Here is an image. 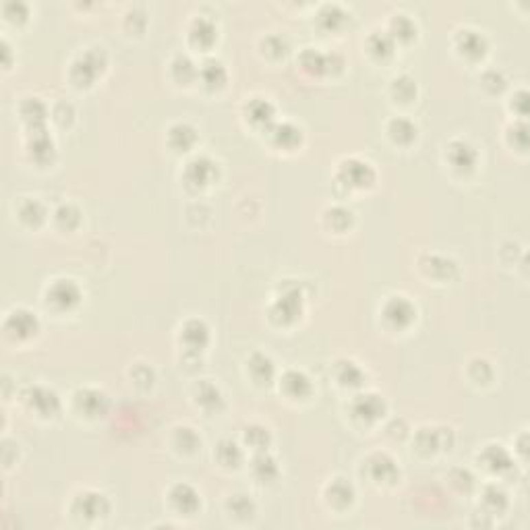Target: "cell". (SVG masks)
<instances>
[{
	"instance_id": "37",
	"label": "cell",
	"mask_w": 530,
	"mask_h": 530,
	"mask_svg": "<svg viewBox=\"0 0 530 530\" xmlns=\"http://www.w3.org/2000/svg\"><path fill=\"white\" fill-rule=\"evenodd\" d=\"M394 93L402 102H408L417 93V85L410 77H398V79H394Z\"/></svg>"
},
{
	"instance_id": "23",
	"label": "cell",
	"mask_w": 530,
	"mask_h": 530,
	"mask_svg": "<svg viewBox=\"0 0 530 530\" xmlns=\"http://www.w3.org/2000/svg\"><path fill=\"white\" fill-rule=\"evenodd\" d=\"M327 497L333 505H348L352 501V497H355V491H352V487L344 481V478H335L329 487H327Z\"/></svg>"
},
{
	"instance_id": "22",
	"label": "cell",
	"mask_w": 530,
	"mask_h": 530,
	"mask_svg": "<svg viewBox=\"0 0 530 530\" xmlns=\"http://www.w3.org/2000/svg\"><path fill=\"white\" fill-rule=\"evenodd\" d=\"M201 79L210 85V87H220L224 81H226V69L220 60L216 58H210L201 65V71H199Z\"/></svg>"
},
{
	"instance_id": "30",
	"label": "cell",
	"mask_w": 530,
	"mask_h": 530,
	"mask_svg": "<svg viewBox=\"0 0 530 530\" xmlns=\"http://www.w3.org/2000/svg\"><path fill=\"white\" fill-rule=\"evenodd\" d=\"M218 460L224 464V466H239L241 460H243V452L236 443L232 441H222L220 448H218Z\"/></svg>"
},
{
	"instance_id": "2",
	"label": "cell",
	"mask_w": 530,
	"mask_h": 530,
	"mask_svg": "<svg viewBox=\"0 0 530 530\" xmlns=\"http://www.w3.org/2000/svg\"><path fill=\"white\" fill-rule=\"evenodd\" d=\"M79 298H81V290L73 280H54L46 290L48 305L56 309H71L79 302Z\"/></svg>"
},
{
	"instance_id": "27",
	"label": "cell",
	"mask_w": 530,
	"mask_h": 530,
	"mask_svg": "<svg viewBox=\"0 0 530 530\" xmlns=\"http://www.w3.org/2000/svg\"><path fill=\"white\" fill-rule=\"evenodd\" d=\"M346 21V13L338 5H325L319 11V23L327 30H335Z\"/></svg>"
},
{
	"instance_id": "4",
	"label": "cell",
	"mask_w": 530,
	"mask_h": 530,
	"mask_svg": "<svg viewBox=\"0 0 530 530\" xmlns=\"http://www.w3.org/2000/svg\"><path fill=\"white\" fill-rule=\"evenodd\" d=\"M25 402L32 410H36L38 415L42 417H52L58 412L60 408V402H58V396L48 390V388H42V386H34L25 392Z\"/></svg>"
},
{
	"instance_id": "33",
	"label": "cell",
	"mask_w": 530,
	"mask_h": 530,
	"mask_svg": "<svg viewBox=\"0 0 530 530\" xmlns=\"http://www.w3.org/2000/svg\"><path fill=\"white\" fill-rule=\"evenodd\" d=\"M369 50L375 54V56H390L392 50H394V38L388 36V34H373L369 38Z\"/></svg>"
},
{
	"instance_id": "7",
	"label": "cell",
	"mask_w": 530,
	"mask_h": 530,
	"mask_svg": "<svg viewBox=\"0 0 530 530\" xmlns=\"http://www.w3.org/2000/svg\"><path fill=\"white\" fill-rule=\"evenodd\" d=\"M75 402L77 408L87 417H102L108 408V398L98 390H79Z\"/></svg>"
},
{
	"instance_id": "31",
	"label": "cell",
	"mask_w": 530,
	"mask_h": 530,
	"mask_svg": "<svg viewBox=\"0 0 530 530\" xmlns=\"http://www.w3.org/2000/svg\"><path fill=\"white\" fill-rule=\"evenodd\" d=\"M19 214H21V220H25L27 224H38L44 220L46 212H44V206L36 199H27L21 203L19 208Z\"/></svg>"
},
{
	"instance_id": "14",
	"label": "cell",
	"mask_w": 530,
	"mask_h": 530,
	"mask_svg": "<svg viewBox=\"0 0 530 530\" xmlns=\"http://www.w3.org/2000/svg\"><path fill=\"white\" fill-rule=\"evenodd\" d=\"M75 509L79 514H85L87 518H96V516H102L108 511V501L102 493H81L75 501Z\"/></svg>"
},
{
	"instance_id": "35",
	"label": "cell",
	"mask_w": 530,
	"mask_h": 530,
	"mask_svg": "<svg viewBox=\"0 0 530 530\" xmlns=\"http://www.w3.org/2000/svg\"><path fill=\"white\" fill-rule=\"evenodd\" d=\"M415 32H417V27H415V23H412L406 15H396V17L392 19V34H394L396 38L408 40V38L415 36Z\"/></svg>"
},
{
	"instance_id": "25",
	"label": "cell",
	"mask_w": 530,
	"mask_h": 530,
	"mask_svg": "<svg viewBox=\"0 0 530 530\" xmlns=\"http://www.w3.org/2000/svg\"><path fill=\"white\" fill-rule=\"evenodd\" d=\"M197 402H199V406H203L208 410H216L222 404L220 390L214 384H201L197 388Z\"/></svg>"
},
{
	"instance_id": "40",
	"label": "cell",
	"mask_w": 530,
	"mask_h": 530,
	"mask_svg": "<svg viewBox=\"0 0 530 530\" xmlns=\"http://www.w3.org/2000/svg\"><path fill=\"white\" fill-rule=\"evenodd\" d=\"M425 267H427L429 274H433L435 269H443L445 278H450V274L456 269L454 261H450V259H445V257H431V265H425Z\"/></svg>"
},
{
	"instance_id": "32",
	"label": "cell",
	"mask_w": 530,
	"mask_h": 530,
	"mask_svg": "<svg viewBox=\"0 0 530 530\" xmlns=\"http://www.w3.org/2000/svg\"><path fill=\"white\" fill-rule=\"evenodd\" d=\"M253 470H255V474H257L261 481H272V478L278 476V466H276V462H274L267 454H261V456L255 458Z\"/></svg>"
},
{
	"instance_id": "3",
	"label": "cell",
	"mask_w": 530,
	"mask_h": 530,
	"mask_svg": "<svg viewBox=\"0 0 530 530\" xmlns=\"http://www.w3.org/2000/svg\"><path fill=\"white\" fill-rule=\"evenodd\" d=\"M340 179L350 187H365L371 185L375 179V172L371 164L361 159H348L340 166Z\"/></svg>"
},
{
	"instance_id": "36",
	"label": "cell",
	"mask_w": 530,
	"mask_h": 530,
	"mask_svg": "<svg viewBox=\"0 0 530 530\" xmlns=\"http://www.w3.org/2000/svg\"><path fill=\"white\" fill-rule=\"evenodd\" d=\"M44 114H46V108H44V104H42L40 100L30 98V100L23 104V116H25L34 126H36L38 122H42Z\"/></svg>"
},
{
	"instance_id": "24",
	"label": "cell",
	"mask_w": 530,
	"mask_h": 530,
	"mask_svg": "<svg viewBox=\"0 0 530 530\" xmlns=\"http://www.w3.org/2000/svg\"><path fill=\"white\" fill-rule=\"evenodd\" d=\"M388 131H390L392 139L398 143H410L417 137V126L408 118H400V116L390 122Z\"/></svg>"
},
{
	"instance_id": "34",
	"label": "cell",
	"mask_w": 530,
	"mask_h": 530,
	"mask_svg": "<svg viewBox=\"0 0 530 530\" xmlns=\"http://www.w3.org/2000/svg\"><path fill=\"white\" fill-rule=\"evenodd\" d=\"M302 65H305V69H309V71H327V56L325 54H321V52H317V50H313V48H307L305 52H302Z\"/></svg>"
},
{
	"instance_id": "12",
	"label": "cell",
	"mask_w": 530,
	"mask_h": 530,
	"mask_svg": "<svg viewBox=\"0 0 530 530\" xmlns=\"http://www.w3.org/2000/svg\"><path fill=\"white\" fill-rule=\"evenodd\" d=\"M208 325L201 321V319H191L185 323L183 327V333H181V340L185 342V346L193 352H199L206 342H208Z\"/></svg>"
},
{
	"instance_id": "13",
	"label": "cell",
	"mask_w": 530,
	"mask_h": 530,
	"mask_svg": "<svg viewBox=\"0 0 530 530\" xmlns=\"http://www.w3.org/2000/svg\"><path fill=\"white\" fill-rule=\"evenodd\" d=\"M369 470H371V476L377 481V483H392L396 476H398V466L396 462L386 456V454H375L369 458Z\"/></svg>"
},
{
	"instance_id": "10",
	"label": "cell",
	"mask_w": 530,
	"mask_h": 530,
	"mask_svg": "<svg viewBox=\"0 0 530 530\" xmlns=\"http://www.w3.org/2000/svg\"><path fill=\"white\" fill-rule=\"evenodd\" d=\"M448 159L456 170H470L476 164V151L466 141H452L448 147Z\"/></svg>"
},
{
	"instance_id": "29",
	"label": "cell",
	"mask_w": 530,
	"mask_h": 530,
	"mask_svg": "<svg viewBox=\"0 0 530 530\" xmlns=\"http://www.w3.org/2000/svg\"><path fill=\"white\" fill-rule=\"evenodd\" d=\"M274 137H276V141H278L280 145H284V147H294V145L300 141V131H298L296 126L284 122V124H276Z\"/></svg>"
},
{
	"instance_id": "1",
	"label": "cell",
	"mask_w": 530,
	"mask_h": 530,
	"mask_svg": "<svg viewBox=\"0 0 530 530\" xmlns=\"http://www.w3.org/2000/svg\"><path fill=\"white\" fill-rule=\"evenodd\" d=\"M104 65H106L104 52H100V50H89V52H85L83 56H79V58L73 63L71 77H73L79 85H89V83L100 75V71L104 69Z\"/></svg>"
},
{
	"instance_id": "5",
	"label": "cell",
	"mask_w": 530,
	"mask_h": 530,
	"mask_svg": "<svg viewBox=\"0 0 530 530\" xmlns=\"http://www.w3.org/2000/svg\"><path fill=\"white\" fill-rule=\"evenodd\" d=\"M384 317L388 319V323H392L394 327H406L415 321L417 317V309L412 307L410 300H406L404 296H392L386 305H384Z\"/></svg>"
},
{
	"instance_id": "15",
	"label": "cell",
	"mask_w": 530,
	"mask_h": 530,
	"mask_svg": "<svg viewBox=\"0 0 530 530\" xmlns=\"http://www.w3.org/2000/svg\"><path fill=\"white\" fill-rule=\"evenodd\" d=\"M282 388L290 398H305L311 394V382L300 371H288L282 377Z\"/></svg>"
},
{
	"instance_id": "6",
	"label": "cell",
	"mask_w": 530,
	"mask_h": 530,
	"mask_svg": "<svg viewBox=\"0 0 530 530\" xmlns=\"http://www.w3.org/2000/svg\"><path fill=\"white\" fill-rule=\"evenodd\" d=\"M5 329L13 338H30L38 331V319L34 313H30L25 309H17L7 317Z\"/></svg>"
},
{
	"instance_id": "9",
	"label": "cell",
	"mask_w": 530,
	"mask_h": 530,
	"mask_svg": "<svg viewBox=\"0 0 530 530\" xmlns=\"http://www.w3.org/2000/svg\"><path fill=\"white\" fill-rule=\"evenodd\" d=\"M384 408L386 404L377 394H363V396H357L355 402H352V412L363 421L377 419L379 415H384Z\"/></svg>"
},
{
	"instance_id": "17",
	"label": "cell",
	"mask_w": 530,
	"mask_h": 530,
	"mask_svg": "<svg viewBox=\"0 0 530 530\" xmlns=\"http://www.w3.org/2000/svg\"><path fill=\"white\" fill-rule=\"evenodd\" d=\"M170 145L172 147H176L179 151H185V149H189L195 141H197V133H195V129L191 126V124H187V122H179V124H174L172 129H170Z\"/></svg>"
},
{
	"instance_id": "21",
	"label": "cell",
	"mask_w": 530,
	"mask_h": 530,
	"mask_svg": "<svg viewBox=\"0 0 530 530\" xmlns=\"http://www.w3.org/2000/svg\"><path fill=\"white\" fill-rule=\"evenodd\" d=\"M483 462L487 468H491L495 472H503L511 466V460L501 445H487V450L483 452Z\"/></svg>"
},
{
	"instance_id": "39",
	"label": "cell",
	"mask_w": 530,
	"mask_h": 530,
	"mask_svg": "<svg viewBox=\"0 0 530 530\" xmlns=\"http://www.w3.org/2000/svg\"><path fill=\"white\" fill-rule=\"evenodd\" d=\"M350 216H352L350 212H346L342 208H333L327 212V222H329V226H335V230H344L350 224Z\"/></svg>"
},
{
	"instance_id": "8",
	"label": "cell",
	"mask_w": 530,
	"mask_h": 530,
	"mask_svg": "<svg viewBox=\"0 0 530 530\" xmlns=\"http://www.w3.org/2000/svg\"><path fill=\"white\" fill-rule=\"evenodd\" d=\"M170 499H172V503L176 505V509H181V511L187 514V516L195 514L197 507L201 505L197 491H195L191 485H185V483L176 485V487L170 491Z\"/></svg>"
},
{
	"instance_id": "28",
	"label": "cell",
	"mask_w": 530,
	"mask_h": 530,
	"mask_svg": "<svg viewBox=\"0 0 530 530\" xmlns=\"http://www.w3.org/2000/svg\"><path fill=\"white\" fill-rule=\"evenodd\" d=\"M338 379L342 386H359L363 382V371L352 361H344L338 367Z\"/></svg>"
},
{
	"instance_id": "38",
	"label": "cell",
	"mask_w": 530,
	"mask_h": 530,
	"mask_svg": "<svg viewBox=\"0 0 530 530\" xmlns=\"http://www.w3.org/2000/svg\"><path fill=\"white\" fill-rule=\"evenodd\" d=\"M245 437H247L249 445H253V448H257V450H263V448L267 445V441H269V433H267V429H263V427H249L247 433H245Z\"/></svg>"
},
{
	"instance_id": "19",
	"label": "cell",
	"mask_w": 530,
	"mask_h": 530,
	"mask_svg": "<svg viewBox=\"0 0 530 530\" xmlns=\"http://www.w3.org/2000/svg\"><path fill=\"white\" fill-rule=\"evenodd\" d=\"M249 371H251L255 382H259V384L265 382L267 384L274 377V363H272L269 357L261 355V352H255V355L249 359Z\"/></svg>"
},
{
	"instance_id": "11",
	"label": "cell",
	"mask_w": 530,
	"mask_h": 530,
	"mask_svg": "<svg viewBox=\"0 0 530 530\" xmlns=\"http://www.w3.org/2000/svg\"><path fill=\"white\" fill-rule=\"evenodd\" d=\"M216 174V164L210 157H195L187 164V181L193 185H208Z\"/></svg>"
},
{
	"instance_id": "20",
	"label": "cell",
	"mask_w": 530,
	"mask_h": 530,
	"mask_svg": "<svg viewBox=\"0 0 530 530\" xmlns=\"http://www.w3.org/2000/svg\"><path fill=\"white\" fill-rule=\"evenodd\" d=\"M191 40L197 46H212L216 40V25L210 19H195L191 25Z\"/></svg>"
},
{
	"instance_id": "16",
	"label": "cell",
	"mask_w": 530,
	"mask_h": 530,
	"mask_svg": "<svg viewBox=\"0 0 530 530\" xmlns=\"http://www.w3.org/2000/svg\"><path fill=\"white\" fill-rule=\"evenodd\" d=\"M298 313H300V294L296 290L284 292L274 305V315H280L282 321H292Z\"/></svg>"
},
{
	"instance_id": "26",
	"label": "cell",
	"mask_w": 530,
	"mask_h": 530,
	"mask_svg": "<svg viewBox=\"0 0 530 530\" xmlns=\"http://www.w3.org/2000/svg\"><path fill=\"white\" fill-rule=\"evenodd\" d=\"M247 116L253 120V122H259V124H267L274 116V108L269 102L265 100H253L249 106H247Z\"/></svg>"
},
{
	"instance_id": "18",
	"label": "cell",
	"mask_w": 530,
	"mask_h": 530,
	"mask_svg": "<svg viewBox=\"0 0 530 530\" xmlns=\"http://www.w3.org/2000/svg\"><path fill=\"white\" fill-rule=\"evenodd\" d=\"M458 48H460L466 56L476 58V56L485 54L487 42H485V38H483L481 34L466 30V32H460V36H458Z\"/></svg>"
}]
</instances>
